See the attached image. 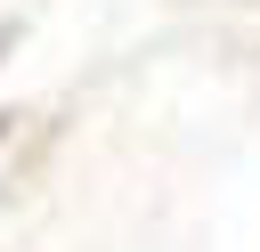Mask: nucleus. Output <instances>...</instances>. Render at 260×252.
I'll return each mask as SVG.
<instances>
[{
	"label": "nucleus",
	"mask_w": 260,
	"mask_h": 252,
	"mask_svg": "<svg viewBox=\"0 0 260 252\" xmlns=\"http://www.w3.org/2000/svg\"><path fill=\"white\" fill-rule=\"evenodd\" d=\"M16 41H24V16H8V24H0V57H8Z\"/></svg>",
	"instance_id": "nucleus-1"
},
{
	"label": "nucleus",
	"mask_w": 260,
	"mask_h": 252,
	"mask_svg": "<svg viewBox=\"0 0 260 252\" xmlns=\"http://www.w3.org/2000/svg\"><path fill=\"white\" fill-rule=\"evenodd\" d=\"M8 130H16V106H0V146H8Z\"/></svg>",
	"instance_id": "nucleus-2"
}]
</instances>
